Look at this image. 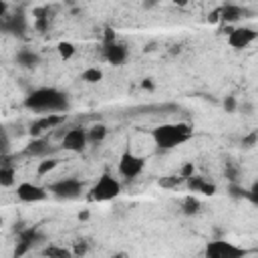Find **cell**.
Here are the masks:
<instances>
[{
    "label": "cell",
    "instance_id": "obj_1",
    "mask_svg": "<svg viewBox=\"0 0 258 258\" xmlns=\"http://www.w3.org/2000/svg\"><path fill=\"white\" fill-rule=\"evenodd\" d=\"M24 107L34 113H64L69 109V99L58 89L40 87L24 99Z\"/></svg>",
    "mask_w": 258,
    "mask_h": 258
},
{
    "label": "cell",
    "instance_id": "obj_2",
    "mask_svg": "<svg viewBox=\"0 0 258 258\" xmlns=\"http://www.w3.org/2000/svg\"><path fill=\"white\" fill-rule=\"evenodd\" d=\"M151 135L159 149H173V147L185 143L187 139H191L194 129L187 123H167V125L155 127Z\"/></svg>",
    "mask_w": 258,
    "mask_h": 258
},
{
    "label": "cell",
    "instance_id": "obj_3",
    "mask_svg": "<svg viewBox=\"0 0 258 258\" xmlns=\"http://www.w3.org/2000/svg\"><path fill=\"white\" fill-rule=\"evenodd\" d=\"M121 194V183L111 175V173H103L97 183L89 189V200L91 202H107L113 200Z\"/></svg>",
    "mask_w": 258,
    "mask_h": 258
},
{
    "label": "cell",
    "instance_id": "obj_4",
    "mask_svg": "<svg viewBox=\"0 0 258 258\" xmlns=\"http://www.w3.org/2000/svg\"><path fill=\"white\" fill-rule=\"evenodd\" d=\"M48 191L58 200H77L83 194V183L75 177H67L48 185Z\"/></svg>",
    "mask_w": 258,
    "mask_h": 258
},
{
    "label": "cell",
    "instance_id": "obj_5",
    "mask_svg": "<svg viewBox=\"0 0 258 258\" xmlns=\"http://www.w3.org/2000/svg\"><path fill=\"white\" fill-rule=\"evenodd\" d=\"M204 254L210 256V258H242V256H246V250H242V248H238L230 242L218 240V242H210L206 246Z\"/></svg>",
    "mask_w": 258,
    "mask_h": 258
},
{
    "label": "cell",
    "instance_id": "obj_6",
    "mask_svg": "<svg viewBox=\"0 0 258 258\" xmlns=\"http://www.w3.org/2000/svg\"><path fill=\"white\" fill-rule=\"evenodd\" d=\"M143 165L145 161L137 155H133L131 151H125L119 159V173L125 177V179H135L141 171H143Z\"/></svg>",
    "mask_w": 258,
    "mask_h": 258
},
{
    "label": "cell",
    "instance_id": "obj_7",
    "mask_svg": "<svg viewBox=\"0 0 258 258\" xmlns=\"http://www.w3.org/2000/svg\"><path fill=\"white\" fill-rule=\"evenodd\" d=\"M256 38H258V32L254 28L240 26V28H232V32L228 34V44L232 48H236V50H242L248 44H252Z\"/></svg>",
    "mask_w": 258,
    "mask_h": 258
},
{
    "label": "cell",
    "instance_id": "obj_8",
    "mask_svg": "<svg viewBox=\"0 0 258 258\" xmlns=\"http://www.w3.org/2000/svg\"><path fill=\"white\" fill-rule=\"evenodd\" d=\"M89 143V139H87V129H83V127H73V129H69L67 133H64V137H62V147L67 149V151H83L85 149V145Z\"/></svg>",
    "mask_w": 258,
    "mask_h": 258
},
{
    "label": "cell",
    "instance_id": "obj_9",
    "mask_svg": "<svg viewBox=\"0 0 258 258\" xmlns=\"http://www.w3.org/2000/svg\"><path fill=\"white\" fill-rule=\"evenodd\" d=\"M62 121H64V115H62V113H46L44 117L32 121V125H30V135H32V137H40L44 131H48V129H52V127H56V125H60Z\"/></svg>",
    "mask_w": 258,
    "mask_h": 258
},
{
    "label": "cell",
    "instance_id": "obj_10",
    "mask_svg": "<svg viewBox=\"0 0 258 258\" xmlns=\"http://www.w3.org/2000/svg\"><path fill=\"white\" fill-rule=\"evenodd\" d=\"M48 189H44V187H40V185H36V183H30V181H24V183H20L18 187H16V198L18 200H22V202H42V200H46V194Z\"/></svg>",
    "mask_w": 258,
    "mask_h": 258
},
{
    "label": "cell",
    "instance_id": "obj_11",
    "mask_svg": "<svg viewBox=\"0 0 258 258\" xmlns=\"http://www.w3.org/2000/svg\"><path fill=\"white\" fill-rule=\"evenodd\" d=\"M2 30L8 32V34H16V36H22L26 32V16L22 12H16L12 16H2Z\"/></svg>",
    "mask_w": 258,
    "mask_h": 258
},
{
    "label": "cell",
    "instance_id": "obj_12",
    "mask_svg": "<svg viewBox=\"0 0 258 258\" xmlns=\"http://www.w3.org/2000/svg\"><path fill=\"white\" fill-rule=\"evenodd\" d=\"M38 238H40V234H38L34 228H26V230H22V232L18 234V246H16V250H14V256H22V254H26L28 248H30Z\"/></svg>",
    "mask_w": 258,
    "mask_h": 258
},
{
    "label": "cell",
    "instance_id": "obj_13",
    "mask_svg": "<svg viewBox=\"0 0 258 258\" xmlns=\"http://www.w3.org/2000/svg\"><path fill=\"white\" fill-rule=\"evenodd\" d=\"M105 58H107L111 64H115V67L123 64L125 58H127V46H125V44H119V42L105 44Z\"/></svg>",
    "mask_w": 258,
    "mask_h": 258
},
{
    "label": "cell",
    "instance_id": "obj_14",
    "mask_svg": "<svg viewBox=\"0 0 258 258\" xmlns=\"http://www.w3.org/2000/svg\"><path fill=\"white\" fill-rule=\"evenodd\" d=\"M246 14H248V10L238 6V4H226L220 8V18L224 22H236L240 18H246Z\"/></svg>",
    "mask_w": 258,
    "mask_h": 258
},
{
    "label": "cell",
    "instance_id": "obj_15",
    "mask_svg": "<svg viewBox=\"0 0 258 258\" xmlns=\"http://www.w3.org/2000/svg\"><path fill=\"white\" fill-rule=\"evenodd\" d=\"M48 149H50V145H48L46 139L34 137V139L24 147V155H30V157H44V155L48 153Z\"/></svg>",
    "mask_w": 258,
    "mask_h": 258
},
{
    "label": "cell",
    "instance_id": "obj_16",
    "mask_svg": "<svg viewBox=\"0 0 258 258\" xmlns=\"http://www.w3.org/2000/svg\"><path fill=\"white\" fill-rule=\"evenodd\" d=\"M38 62H40V56H38L36 52L28 50V48H20V50L16 52V64H20V67H24V69H32V67H36Z\"/></svg>",
    "mask_w": 258,
    "mask_h": 258
},
{
    "label": "cell",
    "instance_id": "obj_17",
    "mask_svg": "<svg viewBox=\"0 0 258 258\" xmlns=\"http://www.w3.org/2000/svg\"><path fill=\"white\" fill-rule=\"evenodd\" d=\"M105 137H107V127L101 125V123H97V125H93V127L87 129V139H89V143H101Z\"/></svg>",
    "mask_w": 258,
    "mask_h": 258
},
{
    "label": "cell",
    "instance_id": "obj_18",
    "mask_svg": "<svg viewBox=\"0 0 258 258\" xmlns=\"http://www.w3.org/2000/svg\"><path fill=\"white\" fill-rule=\"evenodd\" d=\"M14 175H16V169L10 165H0V185L2 187H10L14 183Z\"/></svg>",
    "mask_w": 258,
    "mask_h": 258
},
{
    "label": "cell",
    "instance_id": "obj_19",
    "mask_svg": "<svg viewBox=\"0 0 258 258\" xmlns=\"http://www.w3.org/2000/svg\"><path fill=\"white\" fill-rule=\"evenodd\" d=\"M206 183H208V181H206L202 175H189V177L185 179L187 189H189V191H194V194H198V191L202 194V191H204V187H206Z\"/></svg>",
    "mask_w": 258,
    "mask_h": 258
},
{
    "label": "cell",
    "instance_id": "obj_20",
    "mask_svg": "<svg viewBox=\"0 0 258 258\" xmlns=\"http://www.w3.org/2000/svg\"><path fill=\"white\" fill-rule=\"evenodd\" d=\"M181 210H183V214H187V216L198 214V212H200V202H198V198L185 196L183 202H181Z\"/></svg>",
    "mask_w": 258,
    "mask_h": 258
},
{
    "label": "cell",
    "instance_id": "obj_21",
    "mask_svg": "<svg viewBox=\"0 0 258 258\" xmlns=\"http://www.w3.org/2000/svg\"><path fill=\"white\" fill-rule=\"evenodd\" d=\"M228 194H230V198H234V200H248V189L242 187V185H238L236 181H232V183L228 185Z\"/></svg>",
    "mask_w": 258,
    "mask_h": 258
},
{
    "label": "cell",
    "instance_id": "obj_22",
    "mask_svg": "<svg viewBox=\"0 0 258 258\" xmlns=\"http://www.w3.org/2000/svg\"><path fill=\"white\" fill-rule=\"evenodd\" d=\"M83 81L85 83H99L101 79H103V73H101V69H97V67H91V69H87V71H83Z\"/></svg>",
    "mask_w": 258,
    "mask_h": 258
},
{
    "label": "cell",
    "instance_id": "obj_23",
    "mask_svg": "<svg viewBox=\"0 0 258 258\" xmlns=\"http://www.w3.org/2000/svg\"><path fill=\"white\" fill-rule=\"evenodd\" d=\"M44 256H56V258H69L73 256V250H67V248H56V246H48L42 250Z\"/></svg>",
    "mask_w": 258,
    "mask_h": 258
},
{
    "label": "cell",
    "instance_id": "obj_24",
    "mask_svg": "<svg viewBox=\"0 0 258 258\" xmlns=\"http://www.w3.org/2000/svg\"><path fill=\"white\" fill-rule=\"evenodd\" d=\"M58 54H60L62 60L73 58V54H75V44H73V42H60V44H58Z\"/></svg>",
    "mask_w": 258,
    "mask_h": 258
},
{
    "label": "cell",
    "instance_id": "obj_25",
    "mask_svg": "<svg viewBox=\"0 0 258 258\" xmlns=\"http://www.w3.org/2000/svg\"><path fill=\"white\" fill-rule=\"evenodd\" d=\"M56 165H58V159H52V157L40 161V163H38V175H46V173H50Z\"/></svg>",
    "mask_w": 258,
    "mask_h": 258
},
{
    "label": "cell",
    "instance_id": "obj_26",
    "mask_svg": "<svg viewBox=\"0 0 258 258\" xmlns=\"http://www.w3.org/2000/svg\"><path fill=\"white\" fill-rule=\"evenodd\" d=\"M181 179H183L181 175H165V177H161V179H159V185H161V187H169V189H171V187H177Z\"/></svg>",
    "mask_w": 258,
    "mask_h": 258
},
{
    "label": "cell",
    "instance_id": "obj_27",
    "mask_svg": "<svg viewBox=\"0 0 258 258\" xmlns=\"http://www.w3.org/2000/svg\"><path fill=\"white\" fill-rule=\"evenodd\" d=\"M258 143V131H252V133H248L244 139H242V147H246V149H250L252 145H256Z\"/></svg>",
    "mask_w": 258,
    "mask_h": 258
},
{
    "label": "cell",
    "instance_id": "obj_28",
    "mask_svg": "<svg viewBox=\"0 0 258 258\" xmlns=\"http://www.w3.org/2000/svg\"><path fill=\"white\" fill-rule=\"evenodd\" d=\"M224 109H226V113H234V111L238 109V101H236V97L228 95V97L224 99Z\"/></svg>",
    "mask_w": 258,
    "mask_h": 258
},
{
    "label": "cell",
    "instance_id": "obj_29",
    "mask_svg": "<svg viewBox=\"0 0 258 258\" xmlns=\"http://www.w3.org/2000/svg\"><path fill=\"white\" fill-rule=\"evenodd\" d=\"M248 200H250L252 204H256V206H258V181H254V183H252V187L248 189Z\"/></svg>",
    "mask_w": 258,
    "mask_h": 258
},
{
    "label": "cell",
    "instance_id": "obj_30",
    "mask_svg": "<svg viewBox=\"0 0 258 258\" xmlns=\"http://www.w3.org/2000/svg\"><path fill=\"white\" fill-rule=\"evenodd\" d=\"M87 250H89L87 242H77V244H75V250H73V254H75V256H83V254H87Z\"/></svg>",
    "mask_w": 258,
    "mask_h": 258
},
{
    "label": "cell",
    "instance_id": "obj_31",
    "mask_svg": "<svg viewBox=\"0 0 258 258\" xmlns=\"http://www.w3.org/2000/svg\"><path fill=\"white\" fill-rule=\"evenodd\" d=\"M179 175L183 177V179H187L189 175H194V163L189 161V163H185L183 167H181V171H179Z\"/></svg>",
    "mask_w": 258,
    "mask_h": 258
},
{
    "label": "cell",
    "instance_id": "obj_32",
    "mask_svg": "<svg viewBox=\"0 0 258 258\" xmlns=\"http://www.w3.org/2000/svg\"><path fill=\"white\" fill-rule=\"evenodd\" d=\"M111 42H115V32L111 28H107L105 30V44H111Z\"/></svg>",
    "mask_w": 258,
    "mask_h": 258
},
{
    "label": "cell",
    "instance_id": "obj_33",
    "mask_svg": "<svg viewBox=\"0 0 258 258\" xmlns=\"http://www.w3.org/2000/svg\"><path fill=\"white\" fill-rule=\"evenodd\" d=\"M208 20H210V22H218V20H220V8H218V10H214V12L208 16Z\"/></svg>",
    "mask_w": 258,
    "mask_h": 258
},
{
    "label": "cell",
    "instance_id": "obj_34",
    "mask_svg": "<svg viewBox=\"0 0 258 258\" xmlns=\"http://www.w3.org/2000/svg\"><path fill=\"white\" fill-rule=\"evenodd\" d=\"M240 109H242V113H244V115H250V113H252V105H250V103L240 105Z\"/></svg>",
    "mask_w": 258,
    "mask_h": 258
},
{
    "label": "cell",
    "instance_id": "obj_35",
    "mask_svg": "<svg viewBox=\"0 0 258 258\" xmlns=\"http://www.w3.org/2000/svg\"><path fill=\"white\" fill-rule=\"evenodd\" d=\"M159 0H145V8H151V6H155Z\"/></svg>",
    "mask_w": 258,
    "mask_h": 258
},
{
    "label": "cell",
    "instance_id": "obj_36",
    "mask_svg": "<svg viewBox=\"0 0 258 258\" xmlns=\"http://www.w3.org/2000/svg\"><path fill=\"white\" fill-rule=\"evenodd\" d=\"M173 4H175V6H185L187 0H173Z\"/></svg>",
    "mask_w": 258,
    "mask_h": 258
},
{
    "label": "cell",
    "instance_id": "obj_37",
    "mask_svg": "<svg viewBox=\"0 0 258 258\" xmlns=\"http://www.w3.org/2000/svg\"><path fill=\"white\" fill-rule=\"evenodd\" d=\"M87 218H89V212H81L79 214V220H87Z\"/></svg>",
    "mask_w": 258,
    "mask_h": 258
}]
</instances>
